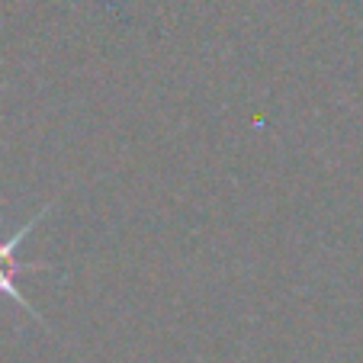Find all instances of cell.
<instances>
[{"instance_id":"obj_1","label":"cell","mask_w":363,"mask_h":363,"mask_svg":"<svg viewBox=\"0 0 363 363\" xmlns=\"http://www.w3.org/2000/svg\"><path fill=\"white\" fill-rule=\"evenodd\" d=\"M52 206H55V203H45L39 213L29 216V219L23 222V225L16 228L10 238H0V296H10V299H13L29 318H35V322H39L45 331H48V322L33 308V302H29L26 296L20 293V286H16V277H20V274H35V270H55V267H52V264H26V261H20V257H16V247H20L23 241L29 238V232H33V228L39 225V222L45 219L48 213H52Z\"/></svg>"}]
</instances>
